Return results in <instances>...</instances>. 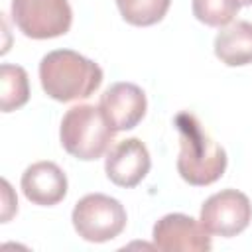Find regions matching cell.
<instances>
[{
	"label": "cell",
	"instance_id": "obj_1",
	"mask_svg": "<svg viewBox=\"0 0 252 252\" xmlns=\"http://www.w3.org/2000/svg\"><path fill=\"white\" fill-rule=\"evenodd\" d=\"M175 128L179 132V156L177 171L189 185L205 187L219 181L226 169V152L217 144L203 128L201 120L193 112H179L175 116Z\"/></svg>",
	"mask_w": 252,
	"mask_h": 252
},
{
	"label": "cell",
	"instance_id": "obj_2",
	"mask_svg": "<svg viewBox=\"0 0 252 252\" xmlns=\"http://www.w3.org/2000/svg\"><path fill=\"white\" fill-rule=\"evenodd\" d=\"M39 83L53 100L71 102L91 96L100 87L102 69L73 49H55L39 61Z\"/></svg>",
	"mask_w": 252,
	"mask_h": 252
},
{
	"label": "cell",
	"instance_id": "obj_3",
	"mask_svg": "<svg viewBox=\"0 0 252 252\" xmlns=\"http://www.w3.org/2000/svg\"><path fill=\"white\" fill-rule=\"evenodd\" d=\"M61 146L77 159L93 161L108 152L114 130L106 122L102 110L94 104L71 106L59 128Z\"/></svg>",
	"mask_w": 252,
	"mask_h": 252
},
{
	"label": "cell",
	"instance_id": "obj_4",
	"mask_svg": "<svg viewBox=\"0 0 252 252\" xmlns=\"http://www.w3.org/2000/svg\"><path fill=\"white\" fill-rule=\"evenodd\" d=\"M75 232L87 242H108L114 240L126 228L124 205L104 193H89L81 197L71 213Z\"/></svg>",
	"mask_w": 252,
	"mask_h": 252
},
{
	"label": "cell",
	"instance_id": "obj_5",
	"mask_svg": "<svg viewBox=\"0 0 252 252\" xmlns=\"http://www.w3.org/2000/svg\"><path fill=\"white\" fill-rule=\"evenodd\" d=\"M12 20L32 39L65 35L73 22L69 0H12Z\"/></svg>",
	"mask_w": 252,
	"mask_h": 252
},
{
	"label": "cell",
	"instance_id": "obj_6",
	"mask_svg": "<svg viewBox=\"0 0 252 252\" xmlns=\"http://www.w3.org/2000/svg\"><path fill=\"white\" fill-rule=\"evenodd\" d=\"M199 220L211 234L232 238L248 228L252 220V203L238 189H222L201 205Z\"/></svg>",
	"mask_w": 252,
	"mask_h": 252
},
{
	"label": "cell",
	"instance_id": "obj_7",
	"mask_svg": "<svg viewBox=\"0 0 252 252\" xmlns=\"http://www.w3.org/2000/svg\"><path fill=\"white\" fill-rule=\"evenodd\" d=\"M154 246L163 252H209L213 248L211 232L189 215L169 213L161 217L152 230Z\"/></svg>",
	"mask_w": 252,
	"mask_h": 252
},
{
	"label": "cell",
	"instance_id": "obj_8",
	"mask_svg": "<svg viewBox=\"0 0 252 252\" xmlns=\"http://www.w3.org/2000/svg\"><path fill=\"white\" fill-rule=\"evenodd\" d=\"M98 108L102 110L110 128L114 132H122L132 130L142 122V118L146 116L148 100L146 93L138 85L120 81L110 85L100 94Z\"/></svg>",
	"mask_w": 252,
	"mask_h": 252
},
{
	"label": "cell",
	"instance_id": "obj_9",
	"mask_svg": "<svg viewBox=\"0 0 252 252\" xmlns=\"http://www.w3.org/2000/svg\"><path fill=\"white\" fill-rule=\"evenodd\" d=\"M152 159L146 144L140 138L116 142L104 158L106 177L118 187H136L150 171Z\"/></svg>",
	"mask_w": 252,
	"mask_h": 252
},
{
	"label": "cell",
	"instance_id": "obj_10",
	"mask_svg": "<svg viewBox=\"0 0 252 252\" xmlns=\"http://www.w3.org/2000/svg\"><path fill=\"white\" fill-rule=\"evenodd\" d=\"M22 191L39 207H53L67 195V175L53 161H35L22 173Z\"/></svg>",
	"mask_w": 252,
	"mask_h": 252
},
{
	"label": "cell",
	"instance_id": "obj_11",
	"mask_svg": "<svg viewBox=\"0 0 252 252\" xmlns=\"http://www.w3.org/2000/svg\"><path fill=\"white\" fill-rule=\"evenodd\" d=\"M215 55L228 67L252 63V22L238 20L224 26L215 37Z\"/></svg>",
	"mask_w": 252,
	"mask_h": 252
},
{
	"label": "cell",
	"instance_id": "obj_12",
	"mask_svg": "<svg viewBox=\"0 0 252 252\" xmlns=\"http://www.w3.org/2000/svg\"><path fill=\"white\" fill-rule=\"evenodd\" d=\"M30 98L28 73L20 65L4 63L0 67V110L12 112L24 106Z\"/></svg>",
	"mask_w": 252,
	"mask_h": 252
},
{
	"label": "cell",
	"instance_id": "obj_13",
	"mask_svg": "<svg viewBox=\"0 0 252 252\" xmlns=\"http://www.w3.org/2000/svg\"><path fill=\"white\" fill-rule=\"evenodd\" d=\"M171 0H116L122 18L132 26H154L163 20Z\"/></svg>",
	"mask_w": 252,
	"mask_h": 252
},
{
	"label": "cell",
	"instance_id": "obj_14",
	"mask_svg": "<svg viewBox=\"0 0 252 252\" xmlns=\"http://www.w3.org/2000/svg\"><path fill=\"white\" fill-rule=\"evenodd\" d=\"M191 8H193V16L201 24L213 26V28H224L232 24L234 16L240 10V2L238 0H193Z\"/></svg>",
	"mask_w": 252,
	"mask_h": 252
},
{
	"label": "cell",
	"instance_id": "obj_15",
	"mask_svg": "<svg viewBox=\"0 0 252 252\" xmlns=\"http://www.w3.org/2000/svg\"><path fill=\"white\" fill-rule=\"evenodd\" d=\"M2 193H4V207H2V222H8V219L18 211V199L12 193V187L6 179H2Z\"/></svg>",
	"mask_w": 252,
	"mask_h": 252
},
{
	"label": "cell",
	"instance_id": "obj_16",
	"mask_svg": "<svg viewBox=\"0 0 252 252\" xmlns=\"http://www.w3.org/2000/svg\"><path fill=\"white\" fill-rule=\"evenodd\" d=\"M240 6H252V0H238Z\"/></svg>",
	"mask_w": 252,
	"mask_h": 252
}]
</instances>
